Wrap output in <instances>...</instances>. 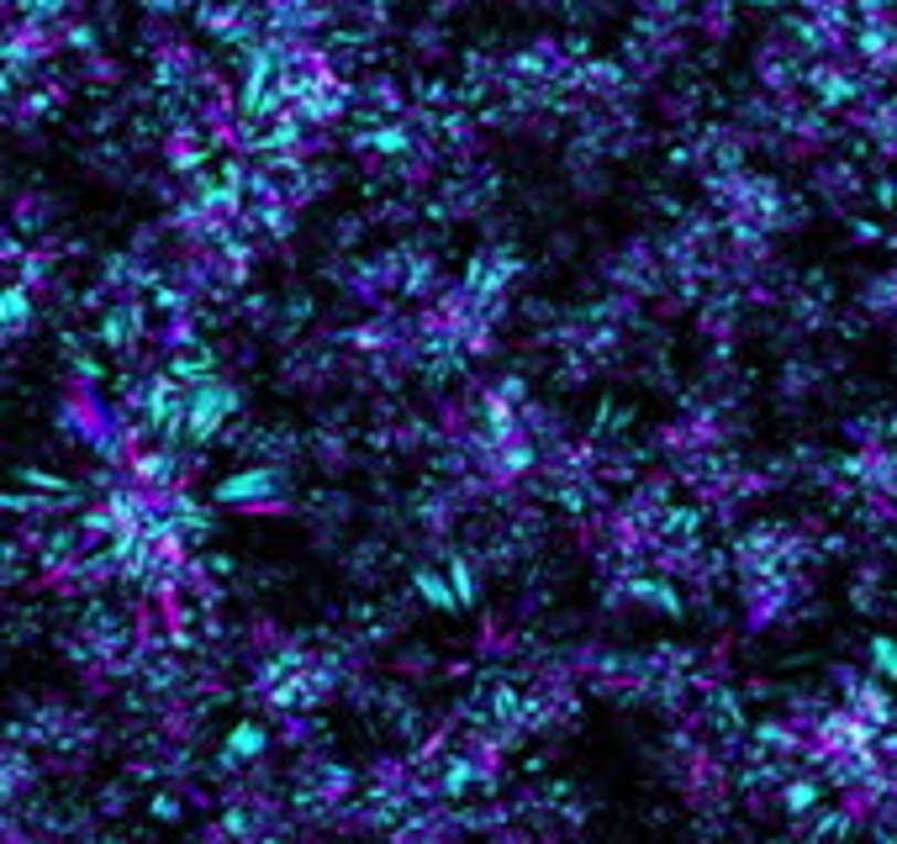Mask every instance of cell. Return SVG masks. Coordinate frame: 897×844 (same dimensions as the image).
<instances>
[{"label": "cell", "mask_w": 897, "mask_h": 844, "mask_svg": "<svg viewBox=\"0 0 897 844\" xmlns=\"http://www.w3.org/2000/svg\"><path fill=\"white\" fill-rule=\"evenodd\" d=\"M238 407V396H233V386H222V381H206V386L191 396V407H185V423H191V434L195 438H206V434H217L222 428V417Z\"/></svg>", "instance_id": "obj_1"}, {"label": "cell", "mask_w": 897, "mask_h": 844, "mask_svg": "<svg viewBox=\"0 0 897 844\" xmlns=\"http://www.w3.org/2000/svg\"><path fill=\"white\" fill-rule=\"evenodd\" d=\"M417 591H423V602H434V607H460V591L444 576H434V570H417Z\"/></svg>", "instance_id": "obj_5"}, {"label": "cell", "mask_w": 897, "mask_h": 844, "mask_svg": "<svg viewBox=\"0 0 897 844\" xmlns=\"http://www.w3.org/2000/svg\"><path fill=\"white\" fill-rule=\"evenodd\" d=\"M254 755H265V728L238 724L227 734V745H222V760H227V766H243V760H254Z\"/></svg>", "instance_id": "obj_3"}, {"label": "cell", "mask_w": 897, "mask_h": 844, "mask_svg": "<svg viewBox=\"0 0 897 844\" xmlns=\"http://www.w3.org/2000/svg\"><path fill=\"white\" fill-rule=\"evenodd\" d=\"M872 660H876V665H882L887 675H897V644H893V639H876V644H872Z\"/></svg>", "instance_id": "obj_6"}, {"label": "cell", "mask_w": 897, "mask_h": 844, "mask_svg": "<svg viewBox=\"0 0 897 844\" xmlns=\"http://www.w3.org/2000/svg\"><path fill=\"white\" fill-rule=\"evenodd\" d=\"M455 591H460V602H476V576L464 559H455Z\"/></svg>", "instance_id": "obj_7"}, {"label": "cell", "mask_w": 897, "mask_h": 844, "mask_svg": "<svg viewBox=\"0 0 897 844\" xmlns=\"http://www.w3.org/2000/svg\"><path fill=\"white\" fill-rule=\"evenodd\" d=\"M0 317H6V333H22L26 317H32V296H26V286H11V290H6V301H0Z\"/></svg>", "instance_id": "obj_4"}, {"label": "cell", "mask_w": 897, "mask_h": 844, "mask_svg": "<svg viewBox=\"0 0 897 844\" xmlns=\"http://www.w3.org/2000/svg\"><path fill=\"white\" fill-rule=\"evenodd\" d=\"M280 485V476L275 470H243V476H227V481L217 485V502H227V506H243V502H265L269 491Z\"/></svg>", "instance_id": "obj_2"}]
</instances>
